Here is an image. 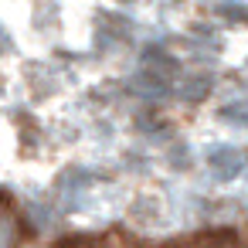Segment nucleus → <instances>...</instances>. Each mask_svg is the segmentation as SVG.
<instances>
[{
    "mask_svg": "<svg viewBox=\"0 0 248 248\" xmlns=\"http://www.w3.org/2000/svg\"><path fill=\"white\" fill-rule=\"evenodd\" d=\"M217 14L228 24H248V0H217Z\"/></svg>",
    "mask_w": 248,
    "mask_h": 248,
    "instance_id": "f257e3e1",
    "label": "nucleus"
}]
</instances>
